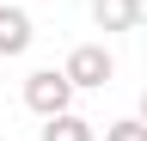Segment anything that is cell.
Segmentation results:
<instances>
[{
  "label": "cell",
  "instance_id": "cell-1",
  "mask_svg": "<svg viewBox=\"0 0 147 141\" xmlns=\"http://www.w3.org/2000/svg\"><path fill=\"white\" fill-rule=\"evenodd\" d=\"M74 92H80V86L67 80V67H37V74H25V104H31L37 117L74 111Z\"/></svg>",
  "mask_w": 147,
  "mask_h": 141
},
{
  "label": "cell",
  "instance_id": "cell-2",
  "mask_svg": "<svg viewBox=\"0 0 147 141\" xmlns=\"http://www.w3.org/2000/svg\"><path fill=\"white\" fill-rule=\"evenodd\" d=\"M61 67H67V80L80 86V92H104V86H110V74H117V55H110L104 43H74Z\"/></svg>",
  "mask_w": 147,
  "mask_h": 141
},
{
  "label": "cell",
  "instance_id": "cell-3",
  "mask_svg": "<svg viewBox=\"0 0 147 141\" xmlns=\"http://www.w3.org/2000/svg\"><path fill=\"white\" fill-rule=\"evenodd\" d=\"M92 25H98L104 37L110 31H141L147 25V6L141 0H92Z\"/></svg>",
  "mask_w": 147,
  "mask_h": 141
},
{
  "label": "cell",
  "instance_id": "cell-4",
  "mask_svg": "<svg viewBox=\"0 0 147 141\" xmlns=\"http://www.w3.org/2000/svg\"><path fill=\"white\" fill-rule=\"evenodd\" d=\"M37 43V25H31V12L25 6H0V55H25V49Z\"/></svg>",
  "mask_w": 147,
  "mask_h": 141
},
{
  "label": "cell",
  "instance_id": "cell-5",
  "mask_svg": "<svg viewBox=\"0 0 147 141\" xmlns=\"http://www.w3.org/2000/svg\"><path fill=\"white\" fill-rule=\"evenodd\" d=\"M37 141H98V129H92L80 111H61V117H43Z\"/></svg>",
  "mask_w": 147,
  "mask_h": 141
},
{
  "label": "cell",
  "instance_id": "cell-6",
  "mask_svg": "<svg viewBox=\"0 0 147 141\" xmlns=\"http://www.w3.org/2000/svg\"><path fill=\"white\" fill-rule=\"evenodd\" d=\"M104 141H147V117H123V123H104Z\"/></svg>",
  "mask_w": 147,
  "mask_h": 141
},
{
  "label": "cell",
  "instance_id": "cell-7",
  "mask_svg": "<svg viewBox=\"0 0 147 141\" xmlns=\"http://www.w3.org/2000/svg\"><path fill=\"white\" fill-rule=\"evenodd\" d=\"M135 117H147V92H141V111H135Z\"/></svg>",
  "mask_w": 147,
  "mask_h": 141
}]
</instances>
